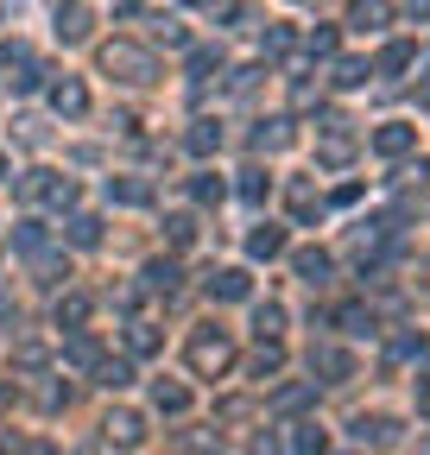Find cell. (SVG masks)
<instances>
[{
	"label": "cell",
	"mask_w": 430,
	"mask_h": 455,
	"mask_svg": "<svg viewBox=\"0 0 430 455\" xmlns=\"http://www.w3.org/2000/svg\"><path fill=\"white\" fill-rule=\"evenodd\" d=\"M336 323H342L348 335H367V329H373V310H361V304H348V310H342Z\"/></svg>",
	"instance_id": "d6a6232c"
},
{
	"label": "cell",
	"mask_w": 430,
	"mask_h": 455,
	"mask_svg": "<svg viewBox=\"0 0 430 455\" xmlns=\"http://www.w3.org/2000/svg\"><path fill=\"white\" fill-rule=\"evenodd\" d=\"M291 266H298V278H304V284H322V278H330V253H316V247H304Z\"/></svg>",
	"instance_id": "ac0fdd59"
},
{
	"label": "cell",
	"mask_w": 430,
	"mask_h": 455,
	"mask_svg": "<svg viewBox=\"0 0 430 455\" xmlns=\"http://www.w3.org/2000/svg\"><path fill=\"white\" fill-rule=\"evenodd\" d=\"M190 367H196L203 379L228 373V367H235V341H228L222 329H196V335H190Z\"/></svg>",
	"instance_id": "3957f363"
},
{
	"label": "cell",
	"mask_w": 430,
	"mask_h": 455,
	"mask_svg": "<svg viewBox=\"0 0 430 455\" xmlns=\"http://www.w3.org/2000/svg\"><path fill=\"white\" fill-rule=\"evenodd\" d=\"M70 241L76 247H101V221L95 215H70Z\"/></svg>",
	"instance_id": "d4e9b609"
},
{
	"label": "cell",
	"mask_w": 430,
	"mask_h": 455,
	"mask_svg": "<svg viewBox=\"0 0 430 455\" xmlns=\"http://www.w3.org/2000/svg\"><path fill=\"white\" fill-rule=\"evenodd\" d=\"M0 405H13V379H0Z\"/></svg>",
	"instance_id": "60d3db41"
},
{
	"label": "cell",
	"mask_w": 430,
	"mask_h": 455,
	"mask_svg": "<svg viewBox=\"0 0 430 455\" xmlns=\"http://www.w3.org/2000/svg\"><path fill=\"white\" fill-rule=\"evenodd\" d=\"M127 341H133V355H158V329H152V323H133Z\"/></svg>",
	"instance_id": "e575fe53"
},
{
	"label": "cell",
	"mask_w": 430,
	"mask_h": 455,
	"mask_svg": "<svg viewBox=\"0 0 430 455\" xmlns=\"http://www.w3.org/2000/svg\"><path fill=\"white\" fill-rule=\"evenodd\" d=\"M108 196L127 203V209H139V203H152V184L146 178H108Z\"/></svg>",
	"instance_id": "9a60e30c"
},
{
	"label": "cell",
	"mask_w": 430,
	"mask_h": 455,
	"mask_svg": "<svg viewBox=\"0 0 430 455\" xmlns=\"http://www.w3.org/2000/svg\"><path fill=\"white\" fill-rule=\"evenodd\" d=\"M348 26H354V32H380V26H386V0H354V7H348Z\"/></svg>",
	"instance_id": "5bb4252c"
},
{
	"label": "cell",
	"mask_w": 430,
	"mask_h": 455,
	"mask_svg": "<svg viewBox=\"0 0 430 455\" xmlns=\"http://www.w3.org/2000/svg\"><path fill=\"white\" fill-rule=\"evenodd\" d=\"M20 203H51V209H70L76 203V178H58V171H20L13 178Z\"/></svg>",
	"instance_id": "6da1fadb"
},
{
	"label": "cell",
	"mask_w": 430,
	"mask_h": 455,
	"mask_svg": "<svg viewBox=\"0 0 430 455\" xmlns=\"http://www.w3.org/2000/svg\"><path fill=\"white\" fill-rule=\"evenodd\" d=\"M279 367H285V348H279V335H266V341H259V355H253V373H259V379H273Z\"/></svg>",
	"instance_id": "d6986e66"
},
{
	"label": "cell",
	"mask_w": 430,
	"mask_h": 455,
	"mask_svg": "<svg viewBox=\"0 0 430 455\" xmlns=\"http://www.w3.org/2000/svg\"><path fill=\"white\" fill-rule=\"evenodd\" d=\"M367 76H373V70H367V64H354V57H348V64H336V83H342V89H361Z\"/></svg>",
	"instance_id": "8d00e7d4"
},
{
	"label": "cell",
	"mask_w": 430,
	"mask_h": 455,
	"mask_svg": "<svg viewBox=\"0 0 430 455\" xmlns=\"http://www.w3.org/2000/svg\"><path fill=\"white\" fill-rule=\"evenodd\" d=\"M316 398V386H279V398H273V411H304Z\"/></svg>",
	"instance_id": "603a6c76"
},
{
	"label": "cell",
	"mask_w": 430,
	"mask_h": 455,
	"mask_svg": "<svg viewBox=\"0 0 430 455\" xmlns=\"http://www.w3.org/2000/svg\"><path fill=\"white\" fill-rule=\"evenodd\" d=\"M146 291H165V298H171V291H178V266H171V259H152V266H146Z\"/></svg>",
	"instance_id": "ffe728a7"
},
{
	"label": "cell",
	"mask_w": 430,
	"mask_h": 455,
	"mask_svg": "<svg viewBox=\"0 0 430 455\" xmlns=\"http://www.w3.org/2000/svg\"><path fill=\"white\" fill-rule=\"evenodd\" d=\"M0 178H7V158H0Z\"/></svg>",
	"instance_id": "ee69618b"
},
{
	"label": "cell",
	"mask_w": 430,
	"mask_h": 455,
	"mask_svg": "<svg viewBox=\"0 0 430 455\" xmlns=\"http://www.w3.org/2000/svg\"><path fill=\"white\" fill-rule=\"evenodd\" d=\"M101 70L115 76V83H133V89L158 76V64H152V51H139V44H127V38H115V44L101 51Z\"/></svg>",
	"instance_id": "7a4b0ae2"
},
{
	"label": "cell",
	"mask_w": 430,
	"mask_h": 455,
	"mask_svg": "<svg viewBox=\"0 0 430 455\" xmlns=\"http://www.w3.org/2000/svg\"><path fill=\"white\" fill-rule=\"evenodd\" d=\"M247 253H253V259H279V253H285V228H273V221H259L253 235H247Z\"/></svg>",
	"instance_id": "7c38bea8"
},
{
	"label": "cell",
	"mask_w": 430,
	"mask_h": 455,
	"mask_svg": "<svg viewBox=\"0 0 430 455\" xmlns=\"http://www.w3.org/2000/svg\"><path fill=\"white\" fill-rule=\"evenodd\" d=\"M95 373H101V386H115V392H121V386H133V367H127V361H101Z\"/></svg>",
	"instance_id": "1f68e13d"
},
{
	"label": "cell",
	"mask_w": 430,
	"mask_h": 455,
	"mask_svg": "<svg viewBox=\"0 0 430 455\" xmlns=\"http://www.w3.org/2000/svg\"><path fill=\"white\" fill-rule=\"evenodd\" d=\"M266 190H273V178H266V171H241V196H247V203H259Z\"/></svg>",
	"instance_id": "836d02e7"
},
{
	"label": "cell",
	"mask_w": 430,
	"mask_h": 455,
	"mask_svg": "<svg viewBox=\"0 0 430 455\" xmlns=\"http://www.w3.org/2000/svg\"><path fill=\"white\" fill-rule=\"evenodd\" d=\"M354 443L361 449H393L399 443V424L393 418H354Z\"/></svg>",
	"instance_id": "9c48e42d"
},
{
	"label": "cell",
	"mask_w": 430,
	"mask_h": 455,
	"mask_svg": "<svg viewBox=\"0 0 430 455\" xmlns=\"http://www.w3.org/2000/svg\"><path fill=\"white\" fill-rule=\"evenodd\" d=\"M322 449H330V436H322L316 424H304V430H298V455H322Z\"/></svg>",
	"instance_id": "d590c367"
},
{
	"label": "cell",
	"mask_w": 430,
	"mask_h": 455,
	"mask_svg": "<svg viewBox=\"0 0 430 455\" xmlns=\"http://www.w3.org/2000/svg\"><path fill=\"white\" fill-rule=\"evenodd\" d=\"M310 367H316V373H330V379H354V355H348V348H336V341L310 348Z\"/></svg>",
	"instance_id": "ba28073f"
},
{
	"label": "cell",
	"mask_w": 430,
	"mask_h": 455,
	"mask_svg": "<svg viewBox=\"0 0 430 455\" xmlns=\"http://www.w3.org/2000/svg\"><path fill=\"white\" fill-rule=\"evenodd\" d=\"M89 323V291H64L58 298V329H83Z\"/></svg>",
	"instance_id": "2e32d148"
},
{
	"label": "cell",
	"mask_w": 430,
	"mask_h": 455,
	"mask_svg": "<svg viewBox=\"0 0 430 455\" xmlns=\"http://www.w3.org/2000/svg\"><path fill=\"white\" fill-rule=\"evenodd\" d=\"M108 436H115L121 449H133V443L146 436V418H139V411H127V405H121V411H108Z\"/></svg>",
	"instance_id": "4fadbf2b"
},
{
	"label": "cell",
	"mask_w": 430,
	"mask_h": 455,
	"mask_svg": "<svg viewBox=\"0 0 430 455\" xmlns=\"http://www.w3.org/2000/svg\"><path fill=\"white\" fill-rule=\"evenodd\" d=\"M152 398H158V411H171V418H178V411H190V392H184V386H158Z\"/></svg>",
	"instance_id": "f546056e"
},
{
	"label": "cell",
	"mask_w": 430,
	"mask_h": 455,
	"mask_svg": "<svg viewBox=\"0 0 430 455\" xmlns=\"http://www.w3.org/2000/svg\"><path fill=\"white\" fill-rule=\"evenodd\" d=\"M405 13L411 20H430V0H405Z\"/></svg>",
	"instance_id": "ab89813d"
},
{
	"label": "cell",
	"mask_w": 430,
	"mask_h": 455,
	"mask_svg": "<svg viewBox=\"0 0 430 455\" xmlns=\"http://www.w3.org/2000/svg\"><path fill=\"white\" fill-rule=\"evenodd\" d=\"M165 235H171V247H190V241H196V215H171Z\"/></svg>",
	"instance_id": "4dcf8cb0"
},
{
	"label": "cell",
	"mask_w": 430,
	"mask_h": 455,
	"mask_svg": "<svg viewBox=\"0 0 430 455\" xmlns=\"http://www.w3.org/2000/svg\"><path fill=\"white\" fill-rule=\"evenodd\" d=\"M399 70H411V44H386L380 51V76H399Z\"/></svg>",
	"instance_id": "83f0119b"
},
{
	"label": "cell",
	"mask_w": 430,
	"mask_h": 455,
	"mask_svg": "<svg viewBox=\"0 0 430 455\" xmlns=\"http://www.w3.org/2000/svg\"><path fill=\"white\" fill-rule=\"evenodd\" d=\"M51 108H58L64 121H83V114H89V89H83L76 76H64V83H51Z\"/></svg>",
	"instance_id": "52a82bcc"
},
{
	"label": "cell",
	"mask_w": 430,
	"mask_h": 455,
	"mask_svg": "<svg viewBox=\"0 0 430 455\" xmlns=\"http://www.w3.org/2000/svg\"><path fill=\"white\" fill-rule=\"evenodd\" d=\"M253 329H259V341L279 335V329H285V304H259V310H253Z\"/></svg>",
	"instance_id": "484cf974"
},
{
	"label": "cell",
	"mask_w": 430,
	"mask_h": 455,
	"mask_svg": "<svg viewBox=\"0 0 430 455\" xmlns=\"http://www.w3.org/2000/svg\"><path fill=\"white\" fill-rule=\"evenodd\" d=\"M424 291H430V266H424Z\"/></svg>",
	"instance_id": "7bdbcfd3"
},
{
	"label": "cell",
	"mask_w": 430,
	"mask_h": 455,
	"mask_svg": "<svg viewBox=\"0 0 430 455\" xmlns=\"http://www.w3.org/2000/svg\"><path fill=\"white\" fill-rule=\"evenodd\" d=\"M424 101H430V83H424Z\"/></svg>",
	"instance_id": "f6af8a7d"
},
{
	"label": "cell",
	"mask_w": 430,
	"mask_h": 455,
	"mask_svg": "<svg viewBox=\"0 0 430 455\" xmlns=\"http://www.w3.org/2000/svg\"><path fill=\"white\" fill-rule=\"evenodd\" d=\"M418 146V127H405V121H386V127H373V152L380 158H405Z\"/></svg>",
	"instance_id": "8992f818"
},
{
	"label": "cell",
	"mask_w": 430,
	"mask_h": 455,
	"mask_svg": "<svg viewBox=\"0 0 430 455\" xmlns=\"http://www.w3.org/2000/svg\"><path fill=\"white\" fill-rule=\"evenodd\" d=\"M291 215H298V221H310V215H322V196H316L310 184H291Z\"/></svg>",
	"instance_id": "7402d4cb"
},
{
	"label": "cell",
	"mask_w": 430,
	"mask_h": 455,
	"mask_svg": "<svg viewBox=\"0 0 430 455\" xmlns=\"http://www.w3.org/2000/svg\"><path fill=\"white\" fill-rule=\"evenodd\" d=\"M393 355H399V361H411V355L424 361V329H399V335H393Z\"/></svg>",
	"instance_id": "f1b7e54d"
},
{
	"label": "cell",
	"mask_w": 430,
	"mask_h": 455,
	"mask_svg": "<svg viewBox=\"0 0 430 455\" xmlns=\"http://www.w3.org/2000/svg\"><path fill=\"white\" fill-rule=\"evenodd\" d=\"M184 146H190V152H196V158H209V152H215V146H222V121H196V127H190V133H184Z\"/></svg>",
	"instance_id": "e0dca14e"
},
{
	"label": "cell",
	"mask_w": 430,
	"mask_h": 455,
	"mask_svg": "<svg viewBox=\"0 0 430 455\" xmlns=\"http://www.w3.org/2000/svg\"><path fill=\"white\" fill-rule=\"evenodd\" d=\"M44 361H51V355H44V341H20V348H13V367H20V373H38Z\"/></svg>",
	"instance_id": "4316f807"
},
{
	"label": "cell",
	"mask_w": 430,
	"mask_h": 455,
	"mask_svg": "<svg viewBox=\"0 0 430 455\" xmlns=\"http://www.w3.org/2000/svg\"><path fill=\"white\" fill-rule=\"evenodd\" d=\"M20 455H58V449H51V443H44V436H32V443H26V449H20Z\"/></svg>",
	"instance_id": "f35d334b"
},
{
	"label": "cell",
	"mask_w": 430,
	"mask_h": 455,
	"mask_svg": "<svg viewBox=\"0 0 430 455\" xmlns=\"http://www.w3.org/2000/svg\"><path fill=\"white\" fill-rule=\"evenodd\" d=\"M253 146H259V152H279V146H291V127H285V121H266V127L253 133Z\"/></svg>",
	"instance_id": "cb8c5ba5"
},
{
	"label": "cell",
	"mask_w": 430,
	"mask_h": 455,
	"mask_svg": "<svg viewBox=\"0 0 430 455\" xmlns=\"http://www.w3.org/2000/svg\"><path fill=\"white\" fill-rule=\"evenodd\" d=\"M64 361H70V367H83V373H89V367H101V341H95L89 329H70V341H64Z\"/></svg>",
	"instance_id": "30bf717a"
},
{
	"label": "cell",
	"mask_w": 430,
	"mask_h": 455,
	"mask_svg": "<svg viewBox=\"0 0 430 455\" xmlns=\"http://www.w3.org/2000/svg\"><path fill=\"white\" fill-rule=\"evenodd\" d=\"M209 298H222V304H241V298H253V278H247L241 266H222V272H209Z\"/></svg>",
	"instance_id": "5b68a950"
},
{
	"label": "cell",
	"mask_w": 430,
	"mask_h": 455,
	"mask_svg": "<svg viewBox=\"0 0 430 455\" xmlns=\"http://www.w3.org/2000/svg\"><path fill=\"white\" fill-rule=\"evenodd\" d=\"M316 158H322V164H348V158H354V133H348V121H330V127H322Z\"/></svg>",
	"instance_id": "277c9868"
},
{
	"label": "cell",
	"mask_w": 430,
	"mask_h": 455,
	"mask_svg": "<svg viewBox=\"0 0 430 455\" xmlns=\"http://www.w3.org/2000/svg\"><path fill=\"white\" fill-rule=\"evenodd\" d=\"M304 51H310V57H330V51H336V32H330V26L310 32V38H304Z\"/></svg>",
	"instance_id": "74e56055"
},
{
	"label": "cell",
	"mask_w": 430,
	"mask_h": 455,
	"mask_svg": "<svg viewBox=\"0 0 430 455\" xmlns=\"http://www.w3.org/2000/svg\"><path fill=\"white\" fill-rule=\"evenodd\" d=\"M7 316H13V298H7V291H0V323H7Z\"/></svg>",
	"instance_id": "b9f144b4"
},
{
	"label": "cell",
	"mask_w": 430,
	"mask_h": 455,
	"mask_svg": "<svg viewBox=\"0 0 430 455\" xmlns=\"http://www.w3.org/2000/svg\"><path fill=\"white\" fill-rule=\"evenodd\" d=\"M58 38L64 44H83L89 38V7H83V0H64V7H58Z\"/></svg>",
	"instance_id": "8fae6325"
},
{
	"label": "cell",
	"mask_w": 430,
	"mask_h": 455,
	"mask_svg": "<svg viewBox=\"0 0 430 455\" xmlns=\"http://www.w3.org/2000/svg\"><path fill=\"white\" fill-rule=\"evenodd\" d=\"M190 7H196V0H190Z\"/></svg>",
	"instance_id": "bcb514c9"
},
{
	"label": "cell",
	"mask_w": 430,
	"mask_h": 455,
	"mask_svg": "<svg viewBox=\"0 0 430 455\" xmlns=\"http://www.w3.org/2000/svg\"><path fill=\"white\" fill-rule=\"evenodd\" d=\"M190 196H196V203H222V196H228V184L215 178V171H196V178H190Z\"/></svg>",
	"instance_id": "44dd1931"
}]
</instances>
